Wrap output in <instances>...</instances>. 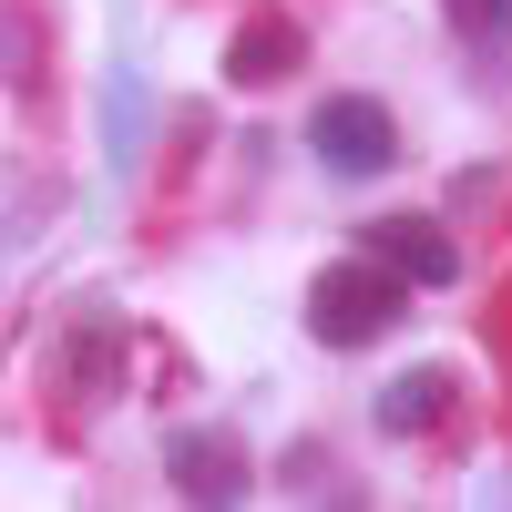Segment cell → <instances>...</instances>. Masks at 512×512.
I'll return each instance as SVG.
<instances>
[{"instance_id":"cell-1","label":"cell","mask_w":512,"mask_h":512,"mask_svg":"<svg viewBox=\"0 0 512 512\" xmlns=\"http://www.w3.org/2000/svg\"><path fill=\"white\" fill-rule=\"evenodd\" d=\"M400 318H410V277H390L379 256H349V267H328L308 287V328L328 349H379Z\"/></svg>"},{"instance_id":"cell-2","label":"cell","mask_w":512,"mask_h":512,"mask_svg":"<svg viewBox=\"0 0 512 512\" xmlns=\"http://www.w3.org/2000/svg\"><path fill=\"white\" fill-rule=\"evenodd\" d=\"M308 154L328 164L338 185H379V175L400 164V123H390L379 93H328L318 123H308Z\"/></svg>"},{"instance_id":"cell-3","label":"cell","mask_w":512,"mask_h":512,"mask_svg":"<svg viewBox=\"0 0 512 512\" xmlns=\"http://www.w3.org/2000/svg\"><path fill=\"white\" fill-rule=\"evenodd\" d=\"M113 379H123V308L93 297V308L62 328V390L93 410V400H113Z\"/></svg>"},{"instance_id":"cell-4","label":"cell","mask_w":512,"mask_h":512,"mask_svg":"<svg viewBox=\"0 0 512 512\" xmlns=\"http://www.w3.org/2000/svg\"><path fill=\"white\" fill-rule=\"evenodd\" d=\"M369 256L390 277H410V287H461V246L431 226V216H379L369 226Z\"/></svg>"},{"instance_id":"cell-5","label":"cell","mask_w":512,"mask_h":512,"mask_svg":"<svg viewBox=\"0 0 512 512\" xmlns=\"http://www.w3.org/2000/svg\"><path fill=\"white\" fill-rule=\"evenodd\" d=\"M164 472H175V492H195V502H236L246 492V441L236 431H185L164 451Z\"/></svg>"},{"instance_id":"cell-6","label":"cell","mask_w":512,"mask_h":512,"mask_svg":"<svg viewBox=\"0 0 512 512\" xmlns=\"http://www.w3.org/2000/svg\"><path fill=\"white\" fill-rule=\"evenodd\" d=\"M297 72V21H246L236 41H226V82H287Z\"/></svg>"},{"instance_id":"cell-7","label":"cell","mask_w":512,"mask_h":512,"mask_svg":"<svg viewBox=\"0 0 512 512\" xmlns=\"http://www.w3.org/2000/svg\"><path fill=\"white\" fill-rule=\"evenodd\" d=\"M451 420V369H410L379 390V431H441Z\"/></svg>"},{"instance_id":"cell-8","label":"cell","mask_w":512,"mask_h":512,"mask_svg":"<svg viewBox=\"0 0 512 512\" xmlns=\"http://www.w3.org/2000/svg\"><path fill=\"white\" fill-rule=\"evenodd\" d=\"M441 11H451V31L472 41V52H502L512 62V0H441Z\"/></svg>"},{"instance_id":"cell-9","label":"cell","mask_w":512,"mask_h":512,"mask_svg":"<svg viewBox=\"0 0 512 512\" xmlns=\"http://www.w3.org/2000/svg\"><path fill=\"white\" fill-rule=\"evenodd\" d=\"M103 154L113 164H134V82L113 72V123H103Z\"/></svg>"}]
</instances>
